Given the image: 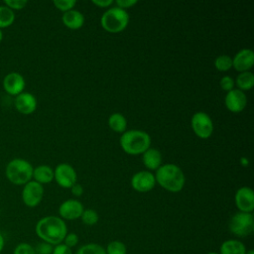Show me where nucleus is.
Masks as SVG:
<instances>
[{"mask_svg":"<svg viewBox=\"0 0 254 254\" xmlns=\"http://www.w3.org/2000/svg\"><path fill=\"white\" fill-rule=\"evenodd\" d=\"M35 231L42 241L56 246L64 241L67 233V227L61 217L48 215L38 220Z\"/></svg>","mask_w":254,"mask_h":254,"instance_id":"nucleus-1","label":"nucleus"},{"mask_svg":"<svg viewBox=\"0 0 254 254\" xmlns=\"http://www.w3.org/2000/svg\"><path fill=\"white\" fill-rule=\"evenodd\" d=\"M155 180L165 190L178 192L185 186V175L183 171L174 164H166L157 169Z\"/></svg>","mask_w":254,"mask_h":254,"instance_id":"nucleus-2","label":"nucleus"},{"mask_svg":"<svg viewBox=\"0 0 254 254\" xmlns=\"http://www.w3.org/2000/svg\"><path fill=\"white\" fill-rule=\"evenodd\" d=\"M151 139L148 133L141 130H128L120 137V145L123 151L130 155L143 154L150 148Z\"/></svg>","mask_w":254,"mask_h":254,"instance_id":"nucleus-3","label":"nucleus"},{"mask_svg":"<svg viewBox=\"0 0 254 254\" xmlns=\"http://www.w3.org/2000/svg\"><path fill=\"white\" fill-rule=\"evenodd\" d=\"M33 166L22 158L12 159L5 168L6 178L16 186H24L33 178Z\"/></svg>","mask_w":254,"mask_h":254,"instance_id":"nucleus-4","label":"nucleus"},{"mask_svg":"<svg viewBox=\"0 0 254 254\" xmlns=\"http://www.w3.org/2000/svg\"><path fill=\"white\" fill-rule=\"evenodd\" d=\"M129 23V15L126 10L119 7H113L103 13L100 24L104 30L110 33H119L123 31Z\"/></svg>","mask_w":254,"mask_h":254,"instance_id":"nucleus-5","label":"nucleus"},{"mask_svg":"<svg viewBox=\"0 0 254 254\" xmlns=\"http://www.w3.org/2000/svg\"><path fill=\"white\" fill-rule=\"evenodd\" d=\"M229 230L235 236L246 237L254 230V217L252 213L236 212L229 220Z\"/></svg>","mask_w":254,"mask_h":254,"instance_id":"nucleus-6","label":"nucleus"},{"mask_svg":"<svg viewBox=\"0 0 254 254\" xmlns=\"http://www.w3.org/2000/svg\"><path fill=\"white\" fill-rule=\"evenodd\" d=\"M191 127L195 135L201 139L209 138L213 132L211 118L202 111H198L192 115Z\"/></svg>","mask_w":254,"mask_h":254,"instance_id":"nucleus-7","label":"nucleus"},{"mask_svg":"<svg viewBox=\"0 0 254 254\" xmlns=\"http://www.w3.org/2000/svg\"><path fill=\"white\" fill-rule=\"evenodd\" d=\"M21 196L25 205L28 207H36L43 199L44 188L41 184L30 181L24 185Z\"/></svg>","mask_w":254,"mask_h":254,"instance_id":"nucleus-8","label":"nucleus"},{"mask_svg":"<svg viewBox=\"0 0 254 254\" xmlns=\"http://www.w3.org/2000/svg\"><path fill=\"white\" fill-rule=\"evenodd\" d=\"M54 179L63 188L68 189L76 184L77 176L74 169L65 163H62L54 170Z\"/></svg>","mask_w":254,"mask_h":254,"instance_id":"nucleus-9","label":"nucleus"},{"mask_svg":"<svg viewBox=\"0 0 254 254\" xmlns=\"http://www.w3.org/2000/svg\"><path fill=\"white\" fill-rule=\"evenodd\" d=\"M25 85H26L25 78L23 77L22 74L16 71H12L6 74L2 81V86L5 92L13 96H17L20 93L24 92Z\"/></svg>","mask_w":254,"mask_h":254,"instance_id":"nucleus-10","label":"nucleus"},{"mask_svg":"<svg viewBox=\"0 0 254 254\" xmlns=\"http://www.w3.org/2000/svg\"><path fill=\"white\" fill-rule=\"evenodd\" d=\"M156 184L155 176L148 171H140L133 175L131 179L132 188L139 192L150 191Z\"/></svg>","mask_w":254,"mask_h":254,"instance_id":"nucleus-11","label":"nucleus"},{"mask_svg":"<svg viewBox=\"0 0 254 254\" xmlns=\"http://www.w3.org/2000/svg\"><path fill=\"white\" fill-rule=\"evenodd\" d=\"M235 204L241 212L251 213L254 209V193L251 188L242 187L237 190L234 196Z\"/></svg>","mask_w":254,"mask_h":254,"instance_id":"nucleus-12","label":"nucleus"},{"mask_svg":"<svg viewBox=\"0 0 254 254\" xmlns=\"http://www.w3.org/2000/svg\"><path fill=\"white\" fill-rule=\"evenodd\" d=\"M83 205L77 199L64 200L59 207V213L62 219L74 220L81 216L83 212Z\"/></svg>","mask_w":254,"mask_h":254,"instance_id":"nucleus-13","label":"nucleus"},{"mask_svg":"<svg viewBox=\"0 0 254 254\" xmlns=\"http://www.w3.org/2000/svg\"><path fill=\"white\" fill-rule=\"evenodd\" d=\"M225 106L226 108L234 113L241 112L247 104V97L245 93L239 89H232L225 95Z\"/></svg>","mask_w":254,"mask_h":254,"instance_id":"nucleus-14","label":"nucleus"},{"mask_svg":"<svg viewBox=\"0 0 254 254\" xmlns=\"http://www.w3.org/2000/svg\"><path fill=\"white\" fill-rule=\"evenodd\" d=\"M14 105L16 110L25 115L32 114L37 108V99L34 94L30 92H22L15 96Z\"/></svg>","mask_w":254,"mask_h":254,"instance_id":"nucleus-15","label":"nucleus"},{"mask_svg":"<svg viewBox=\"0 0 254 254\" xmlns=\"http://www.w3.org/2000/svg\"><path fill=\"white\" fill-rule=\"evenodd\" d=\"M254 64V53L250 49L239 51L232 59V66L238 71H247Z\"/></svg>","mask_w":254,"mask_h":254,"instance_id":"nucleus-16","label":"nucleus"},{"mask_svg":"<svg viewBox=\"0 0 254 254\" xmlns=\"http://www.w3.org/2000/svg\"><path fill=\"white\" fill-rule=\"evenodd\" d=\"M63 23L69 29L76 30L82 27L84 23V16L77 10H69L64 13L62 17Z\"/></svg>","mask_w":254,"mask_h":254,"instance_id":"nucleus-17","label":"nucleus"},{"mask_svg":"<svg viewBox=\"0 0 254 254\" xmlns=\"http://www.w3.org/2000/svg\"><path fill=\"white\" fill-rule=\"evenodd\" d=\"M34 181L41 184H50L54 180V170L48 165H40L33 170Z\"/></svg>","mask_w":254,"mask_h":254,"instance_id":"nucleus-18","label":"nucleus"},{"mask_svg":"<svg viewBox=\"0 0 254 254\" xmlns=\"http://www.w3.org/2000/svg\"><path fill=\"white\" fill-rule=\"evenodd\" d=\"M142 161L149 170H157L162 163V155L159 150L149 148L143 153Z\"/></svg>","mask_w":254,"mask_h":254,"instance_id":"nucleus-19","label":"nucleus"},{"mask_svg":"<svg viewBox=\"0 0 254 254\" xmlns=\"http://www.w3.org/2000/svg\"><path fill=\"white\" fill-rule=\"evenodd\" d=\"M245 245L237 239H228L222 242L219 254H246Z\"/></svg>","mask_w":254,"mask_h":254,"instance_id":"nucleus-20","label":"nucleus"},{"mask_svg":"<svg viewBox=\"0 0 254 254\" xmlns=\"http://www.w3.org/2000/svg\"><path fill=\"white\" fill-rule=\"evenodd\" d=\"M234 83L237 85L238 89L243 90H250L254 85V74L251 71H243L240 72Z\"/></svg>","mask_w":254,"mask_h":254,"instance_id":"nucleus-21","label":"nucleus"},{"mask_svg":"<svg viewBox=\"0 0 254 254\" xmlns=\"http://www.w3.org/2000/svg\"><path fill=\"white\" fill-rule=\"evenodd\" d=\"M108 125L115 132H125L127 121L121 113H113L108 118Z\"/></svg>","mask_w":254,"mask_h":254,"instance_id":"nucleus-22","label":"nucleus"},{"mask_svg":"<svg viewBox=\"0 0 254 254\" xmlns=\"http://www.w3.org/2000/svg\"><path fill=\"white\" fill-rule=\"evenodd\" d=\"M15 21V13L5 5H0V29L10 27Z\"/></svg>","mask_w":254,"mask_h":254,"instance_id":"nucleus-23","label":"nucleus"},{"mask_svg":"<svg viewBox=\"0 0 254 254\" xmlns=\"http://www.w3.org/2000/svg\"><path fill=\"white\" fill-rule=\"evenodd\" d=\"M75 254H106L105 249L96 243H87L80 246Z\"/></svg>","mask_w":254,"mask_h":254,"instance_id":"nucleus-24","label":"nucleus"},{"mask_svg":"<svg viewBox=\"0 0 254 254\" xmlns=\"http://www.w3.org/2000/svg\"><path fill=\"white\" fill-rule=\"evenodd\" d=\"M106 254H127L126 245L119 240L110 241L105 249Z\"/></svg>","mask_w":254,"mask_h":254,"instance_id":"nucleus-25","label":"nucleus"},{"mask_svg":"<svg viewBox=\"0 0 254 254\" xmlns=\"http://www.w3.org/2000/svg\"><path fill=\"white\" fill-rule=\"evenodd\" d=\"M214 66L220 71H226L232 66V59L227 55L218 56L214 61Z\"/></svg>","mask_w":254,"mask_h":254,"instance_id":"nucleus-26","label":"nucleus"},{"mask_svg":"<svg viewBox=\"0 0 254 254\" xmlns=\"http://www.w3.org/2000/svg\"><path fill=\"white\" fill-rule=\"evenodd\" d=\"M81 221L85 224V225H88V226H91V225H94L98 222V214L97 212L94 210V209H91V208H88V209H84L81 216Z\"/></svg>","mask_w":254,"mask_h":254,"instance_id":"nucleus-27","label":"nucleus"},{"mask_svg":"<svg viewBox=\"0 0 254 254\" xmlns=\"http://www.w3.org/2000/svg\"><path fill=\"white\" fill-rule=\"evenodd\" d=\"M53 3L56 6V8H58L59 10L63 12H66L71 10L75 6L76 1L75 0H55Z\"/></svg>","mask_w":254,"mask_h":254,"instance_id":"nucleus-28","label":"nucleus"},{"mask_svg":"<svg viewBox=\"0 0 254 254\" xmlns=\"http://www.w3.org/2000/svg\"><path fill=\"white\" fill-rule=\"evenodd\" d=\"M13 254H35L34 246L27 242H21L16 245L13 250Z\"/></svg>","mask_w":254,"mask_h":254,"instance_id":"nucleus-29","label":"nucleus"},{"mask_svg":"<svg viewBox=\"0 0 254 254\" xmlns=\"http://www.w3.org/2000/svg\"><path fill=\"white\" fill-rule=\"evenodd\" d=\"M28 4V1L26 0H4L5 6L10 8L12 11L14 10H22L25 8V6Z\"/></svg>","mask_w":254,"mask_h":254,"instance_id":"nucleus-30","label":"nucleus"},{"mask_svg":"<svg viewBox=\"0 0 254 254\" xmlns=\"http://www.w3.org/2000/svg\"><path fill=\"white\" fill-rule=\"evenodd\" d=\"M54 246L47 243V242H40L35 247V254H52Z\"/></svg>","mask_w":254,"mask_h":254,"instance_id":"nucleus-31","label":"nucleus"},{"mask_svg":"<svg viewBox=\"0 0 254 254\" xmlns=\"http://www.w3.org/2000/svg\"><path fill=\"white\" fill-rule=\"evenodd\" d=\"M63 242H64V244L65 246H67V247H69L71 249L72 247L77 245V243H78V236L74 232L66 233V235H65V237H64Z\"/></svg>","mask_w":254,"mask_h":254,"instance_id":"nucleus-32","label":"nucleus"},{"mask_svg":"<svg viewBox=\"0 0 254 254\" xmlns=\"http://www.w3.org/2000/svg\"><path fill=\"white\" fill-rule=\"evenodd\" d=\"M220 87L223 89V90H225V91H230V90H232L233 89V87H234V80H233V78L231 77V76H229V75H225V76H223L221 79H220Z\"/></svg>","mask_w":254,"mask_h":254,"instance_id":"nucleus-33","label":"nucleus"},{"mask_svg":"<svg viewBox=\"0 0 254 254\" xmlns=\"http://www.w3.org/2000/svg\"><path fill=\"white\" fill-rule=\"evenodd\" d=\"M52 254H72V251L69 247L65 246L64 243L54 246Z\"/></svg>","mask_w":254,"mask_h":254,"instance_id":"nucleus-34","label":"nucleus"},{"mask_svg":"<svg viewBox=\"0 0 254 254\" xmlns=\"http://www.w3.org/2000/svg\"><path fill=\"white\" fill-rule=\"evenodd\" d=\"M137 0H116V4L118 5V7L124 10L125 8H130L133 5L137 4Z\"/></svg>","mask_w":254,"mask_h":254,"instance_id":"nucleus-35","label":"nucleus"},{"mask_svg":"<svg viewBox=\"0 0 254 254\" xmlns=\"http://www.w3.org/2000/svg\"><path fill=\"white\" fill-rule=\"evenodd\" d=\"M71 192L73 195L75 196H80L82 193H83V188L79 185V184H74L71 188Z\"/></svg>","mask_w":254,"mask_h":254,"instance_id":"nucleus-36","label":"nucleus"},{"mask_svg":"<svg viewBox=\"0 0 254 254\" xmlns=\"http://www.w3.org/2000/svg\"><path fill=\"white\" fill-rule=\"evenodd\" d=\"M92 3L98 7L105 8L110 6L113 3V1L112 0H92Z\"/></svg>","mask_w":254,"mask_h":254,"instance_id":"nucleus-37","label":"nucleus"},{"mask_svg":"<svg viewBox=\"0 0 254 254\" xmlns=\"http://www.w3.org/2000/svg\"><path fill=\"white\" fill-rule=\"evenodd\" d=\"M4 246H5V239H4V236L0 233V253L3 251Z\"/></svg>","mask_w":254,"mask_h":254,"instance_id":"nucleus-38","label":"nucleus"},{"mask_svg":"<svg viewBox=\"0 0 254 254\" xmlns=\"http://www.w3.org/2000/svg\"><path fill=\"white\" fill-rule=\"evenodd\" d=\"M241 161L243 162V165H244V166H246V165H247V159H246V158H242V159H241Z\"/></svg>","mask_w":254,"mask_h":254,"instance_id":"nucleus-39","label":"nucleus"},{"mask_svg":"<svg viewBox=\"0 0 254 254\" xmlns=\"http://www.w3.org/2000/svg\"><path fill=\"white\" fill-rule=\"evenodd\" d=\"M246 254H254V250L249 249V250H247V251H246Z\"/></svg>","mask_w":254,"mask_h":254,"instance_id":"nucleus-40","label":"nucleus"},{"mask_svg":"<svg viewBox=\"0 0 254 254\" xmlns=\"http://www.w3.org/2000/svg\"><path fill=\"white\" fill-rule=\"evenodd\" d=\"M2 40H3V32H2V30L0 29V42H2Z\"/></svg>","mask_w":254,"mask_h":254,"instance_id":"nucleus-41","label":"nucleus"},{"mask_svg":"<svg viewBox=\"0 0 254 254\" xmlns=\"http://www.w3.org/2000/svg\"><path fill=\"white\" fill-rule=\"evenodd\" d=\"M206 254H219V253H216V252H208Z\"/></svg>","mask_w":254,"mask_h":254,"instance_id":"nucleus-42","label":"nucleus"}]
</instances>
